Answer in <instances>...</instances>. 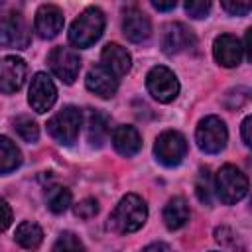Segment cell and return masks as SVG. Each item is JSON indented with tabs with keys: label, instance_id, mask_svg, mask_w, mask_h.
Wrapping results in <instances>:
<instances>
[{
	"label": "cell",
	"instance_id": "4fadbf2b",
	"mask_svg": "<svg viewBox=\"0 0 252 252\" xmlns=\"http://www.w3.org/2000/svg\"><path fill=\"white\" fill-rule=\"evenodd\" d=\"M63 24H65L63 12L55 4H41L35 12L33 30L41 39H51L59 35V32L63 30Z\"/></svg>",
	"mask_w": 252,
	"mask_h": 252
},
{
	"label": "cell",
	"instance_id": "ffe728a7",
	"mask_svg": "<svg viewBox=\"0 0 252 252\" xmlns=\"http://www.w3.org/2000/svg\"><path fill=\"white\" fill-rule=\"evenodd\" d=\"M108 136V116L100 110H89L87 114V138L91 146H102Z\"/></svg>",
	"mask_w": 252,
	"mask_h": 252
},
{
	"label": "cell",
	"instance_id": "8fae6325",
	"mask_svg": "<svg viewBox=\"0 0 252 252\" xmlns=\"http://www.w3.org/2000/svg\"><path fill=\"white\" fill-rule=\"evenodd\" d=\"M28 75V65L22 57L16 55H6L0 59V91L10 94L22 89L26 83Z\"/></svg>",
	"mask_w": 252,
	"mask_h": 252
},
{
	"label": "cell",
	"instance_id": "f1b7e54d",
	"mask_svg": "<svg viewBox=\"0 0 252 252\" xmlns=\"http://www.w3.org/2000/svg\"><path fill=\"white\" fill-rule=\"evenodd\" d=\"M220 6L230 16H244V14H248L252 10V4L250 2H222Z\"/></svg>",
	"mask_w": 252,
	"mask_h": 252
},
{
	"label": "cell",
	"instance_id": "83f0119b",
	"mask_svg": "<svg viewBox=\"0 0 252 252\" xmlns=\"http://www.w3.org/2000/svg\"><path fill=\"white\" fill-rule=\"evenodd\" d=\"M73 211H75V215H77L79 219H91V217H94V215L98 213V203H96V199L87 197V199L79 201Z\"/></svg>",
	"mask_w": 252,
	"mask_h": 252
},
{
	"label": "cell",
	"instance_id": "9c48e42d",
	"mask_svg": "<svg viewBox=\"0 0 252 252\" xmlns=\"http://www.w3.org/2000/svg\"><path fill=\"white\" fill-rule=\"evenodd\" d=\"M47 63H49V69L53 71V75L57 79H61L65 85H71L81 71L79 53L71 47H65V45L53 47L47 55Z\"/></svg>",
	"mask_w": 252,
	"mask_h": 252
},
{
	"label": "cell",
	"instance_id": "30bf717a",
	"mask_svg": "<svg viewBox=\"0 0 252 252\" xmlns=\"http://www.w3.org/2000/svg\"><path fill=\"white\" fill-rule=\"evenodd\" d=\"M57 100V89L53 85V81L49 79V75L45 73H35L32 77L30 83V91H28V102L35 112H47Z\"/></svg>",
	"mask_w": 252,
	"mask_h": 252
},
{
	"label": "cell",
	"instance_id": "44dd1931",
	"mask_svg": "<svg viewBox=\"0 0 252 252\" xmlns=\"http://www.w3.org/2000/svg\"><path fill=\"white\" fill-rule=\"evenodd\" d=\"M16 242L26 248V250H35L41 242H43V230L37 222H32V220H26L22 224H18L16 228V234H14Z\"/></svg>",
	"mask_w": 252,
	"mask_h": 252
},
{
	"label": "cell",
	"instance_id": "5bb4252c",
	"mask_svg": "<svg viewBox=\"0 0 252 252\" xmlns=\"http://www.w3.org/2000/svg\"><path fill=\"white\" fill-rule=\"evenodd\" d=\"M242 53H244V49L236 35L220 33L213 43V55H215L217 63L222 67H236L242 61Z\"/></svg>",
	"mask_w": 252,
	"mask_h": 252
},
{
	"label": "cell",
	"instance_id": "cb8c5ba5",
	"mask_svg": "<svg viewBox=\"0 0 252 252\" xmlns=\"http://www.w3.org/2000/svg\"><path fill=\"white\" fill-rule=\"evenodd\" d=\"M14 130H16L18 136H20L24 142H28V144H33V142H37V138H39V128H37V124H35L30 116H18V118L14 120Z\"/></svg>",
	"mask_w": 252,
	"mask_h": 252
},
{
	"label": "cell",
	"instance_id": "ac0fdd59",
	"mask_svg": "<svg viewBox=\"0 0 252 252\" xmlns=\"http://www.w3.org/2000/svg\"><path fill=\"white\" fill-rule=\"evenodd\" d=\"M112 146L120 156L132 158L142 148V136L134 126L122 124V126L114 128V132H112Z\"/></svg>",
	"mask_w": 252,
	"mask_h": 252
},
{
	"label": "cell",
	"instance_id": "e0dca14e",
	"mask_svg": "<svg viewBox=\"0 0 252 252\" xmlns=\"http://www.w3.org/2000/svg\"><path fill=\"white\" fill-rule=\"evenodd\" d=\"M100 61H102V67H106L114 77L126 75L130 71V67H132L130 53L122 45H118V43H106L102 47Z\"/></svg>",
	"mask_w": 252,
	"mask_h": 252
},
{
	"label": "cell",
	"instance_id": "d6986e66",
	"mask_svg": "<svg viewBox=\"0 0 252 252\" xmlns=\"http://www.w3.org/2000/svg\"><path fill=\"white\" fill-rule=\"evenodd\" d=\"M189 220V205L183 197H173L163 207V222L169 230H177L185 226Z\"/></svg>",
	"mask_w": 252,
	"mask_h": 252
},
{
	"label": "cell",
	"instance_id": "7a4b0ae2",
	"mask_svg": "<svg viewBox=\"0 0 252 252\" xmlns=\"http://www.w3.org/2000/svg\"><path fill=\"white\" fill-rule=\"evenodd\" d=\"M104 32V14L100 8L96 6H91L87 8L69 28V41L79 47V49H85V47H91Z\"/></svg>",
	"mask_w": 252,
	"mask_h": 252
},
{
	"label": "cell",
	"instance_id": "2e32d148",
	"mask_svg": "<svg viewBox=\"0 0 252 252\" xmlns=\"http://www.w3.org/2000/svg\"><path fill=\"white\" fill-rule=\"evenodd\" d=\"M122 32L124 35L134 41V43H142L150 37L152 33V24L148 20V16L138 10V8H128L124 12V20H122Z\"/></svg>",
	"mask_w": 252,
	"mask_h": 252
},
{
	"label": "cell",
	"instance_id": "3957f363",
	"mask_svg": "<svg viewBox=\"0 0 252 252\" xmlns=\"http://www.w3.org/2000/svg\"><path fill=\"white\" fill-rule=\"evenodd\" d=\"M215 189L224 205H234L248 193V177L236 165H222L215 177Z\"/></svg>",
	"mask_w": 252,
	"mask_h": 252
},
{
	"label": "cell",
	"instance_id": "d6a6232c",
	"mask_svg": "<svg viewBox=\"0 0 252 252\" xmlns=\"http://www.w3.org/2000/svg\"><path fill=\"white\" fill-rule=\"evenodd\" d=\"M152 6L156 10H161V12H167V10H173L175 8V0H167V2H159V0H152Z\"/></svg>",
	"mask_w": 252,
	"mask_h": 252
},
{
	"label": "cell",
	"instance_id": "1f68e13d",
	"mask_svg": "<svg viewBox=\"0 0 252 252\" xmlns=\"http://www.w3.org/2000/svg\"><path fill=\"white\" fill-rule=\"evenodd\" d=\"M142 252H173V250L163 242H152L146 248H142Z\"/></svg>",
	"mask_w": 252,
	"mask_h": 252
},
{
	"label": "cell",
	"instance_id": "7402d4cb",
	"mask_svg": "<svg viewBox=\"0 0 252 252\" xmlns=\"http://www.w3.org/2000/svg\"><path fill=\"white\" fill-rule=\"evenodd\" d=\"M20 163H22V154L18 146L8 136H0V173H10Z\"/></svg>",
	"mask_w": 252,
	"mask_h": 252
},
{
	"label": "cell",
	"instance_id": "6da1fadb",
	"mask_svg": "<svg viewBox=\"0 0 252 252\" xmlns=\"http://www.w3.org/2000/svg\"><path fill=\"white\" fill-rule=\"evenodd\" d=\"M146 219H148L146 201L134 193H128L114 207V211L110 215V224L114 230L128 234V232H136L138 228H142Z\"/></svg>",
	"mask_w": 252,
	"mask_h": 252
},
{
	"label": "cell",
	"instance_id": "f546056e",
	"mask_svg": "<svg viewBox=\"0 0 252 252\" xmlns=\"http://www.w3.org/2000/svg\"><path fill=\"white\" fill-rule=\"evenodd\" d=\"M12 224V209L10 205L0 197V230H6Z\"/></svg>",
	"mask_w": 252,
	"mask_h": 252
},
{
	"label": "cell",
	"instance_id": "4dcf8cb0",
	"mask_svg": "<svg viewBox=\"0 0 252 252\" xmlns=\"http://www.w3.org/2000/svg\"><path fill=\"white\" fill-rule=\"evenodd\" d=\"M250 124H252V118H250V116H246V118L242 120V126H240L244 146H250Z\"/></svg>",
	"mask_w": 252,
	"mask_h": 252
},
{
	"label": "cell",
	"instance_id": "484cf974",
	"mask_svg": "<svg viewBox=\"0 0 252 252\" xmlns=\"http://www.w3.org/2000/svg\"><path fill=\"white\" fill-rule=\"evenodd\" d=\"M211 177H209V171L207 169H201L199 175H197V181H195V193H197V199L203 203V205H211Z\"/></svg>",
	"mask_w": 252,
	"mask_h": 252
},
{
	"label": "cell",
	"instance_id": "603a6c76",
	"mask_svg": "<svg viewBox=\"0 0 252 252\" xmlns=\"http://www.w3.org/2000/svg\"><path fill=\"white\" fill-rule=\"evenodd\" d=\"M45 203H47V209L55 215L59 213H65L67 207L71 205V191L63 185H53L47 189V195H45Z\"/></svg>",
	"mask_w": 252,
	"mask_h": 252
},
{
	"label": "cell",
	"instance_id": "d4e9b609",
	"mask_svg": "<svg viewBox=\"0 0 252 252\" xmlns=\"http://www.w3.org/2000/svg\"><path fill=\"white\" fill-rule=\"evenodd\" d=\"M51 252H87V248H85V244L79 240V236H77L75 232L65 230V232H61L59 238L55 240Z\"/></svg>",
	"mask_w": 252,
	"mask_h": 252
},
{
	"label": "cell",
	"instance_id": "8992f818",
	"mask_svg": "<svg viewBox=\"0 0 252 252\" xmlns=\"http://www.w3.org/2000/svg\"><path fill=\"white\" fill-rule=\"evenodd\" d=\"M185 154H187V140L177 130L161 132L154 144V156L165 167H173V165L181 163Z\"/></svg>",
	"mask_w": 252,
	"mask_h": 252
},
{
	"label": "cell",
	"instance_id": "277c9868",
	"mask_svg": "<svg viewBox=\"0 0 252 252\" xmlns=\"http://www.w3.org/2000/svg\"><path fill=\"white\" fill-rule=\"evenodd\" d=\"M83 122V112L77 106H63L57 114H53L47 120V132L53 140H57L63 146H71L81 130Z\"/></svg>",
	"mask_w": 252,
	"mask_h": 252
},
{
	"label": "cell",
	"instance_id": "ba28073f",
	"mask_svg": "<svg viewBox=\"0 0 252 252\" xmlns=\"http://www.w3.org/2000/svg\"><path fill=\"white\" fill-rule=\"evenodd\" d=\"M146 89L158 102H171L179 93V81L171 69L156 65L146 75Z\"/></svg>",
	"mask_w": 252,
	"mask_h": 252
},
{
	"label": "cell",
	"instance_id": "7c38bea8",
	"mask_svg": "<svg viewBox=\"0 0 252 252\" xmlns=\"http://www.w3.org/2000/svg\"><path fill=\"white\" fill-rule=\"evenodd\" d=\"M195 45V35L193 32L179 22L167 24L161 32V51L165 55H177L189 47Z\"/></svg>",
	"mask_w": 252,
	"mask_h": 252
},
{
	"label": "cell",
	"instance_id": "5b68a950",
	"mask_svg": "<svg viewBox=\"0 0 252 252\" xmlns=\"http://www.w3.org/2000/svg\"><path fill=\"white\" fill-rule=\"evenodd\" d=\"M195 140H197V146L205 154H219L220 150H224L226 140H228L226 124L219 116H205L197 124Z\"/></svg>",
	"mask_w": 252,
	"mask_h": 252
},
{
	"label": "cell",
	"instance_id": "4316f807",
	"mask_svg": "<svg viewBox=\"0 0 252 252\" xmlns=\"http://www.w3.org/2000/svg\"><path fill=\"white\" fill-rule=\"evenodd\" d=\"M209 10H211V2L209 0H187L185 2V12L195 20L207 18Z\"/></svg>",
	"mask_w": 252,
	"mask_h": 252
},
{
	"label": "cell",
	"instance_id": "52a82bcc",
	"mask_svg": "<svg viewBox=\"0 0 252 252\" xmlns=\"http://www.w3.org/2000/svg\"><path fill=\"white\" fill-rule=\"evenodd\" d=\"M30 28L22 14L10 12L0 18V47L26 49L30 45Z\"/></svg>",
	"mask_w": 252,
	"mask_h": 252
},
{
	"label": "cell",
	"instance_id": "9a60e30c",
	"mask_svg": "<svg viewBox=\"0 0 252 252\" xmlns=\"http://www.w3.org/2000/svg\"><path fill=\"white\" fill-rule=\"evenodd\" d=\"M85 85L91 93H94L100 98H110L118 91V77H114L106 67L96 65L91 67L85 79Z\"/></svg>",
	"mask_w": 252,
	"mask_h": 252
}]
</instances>
